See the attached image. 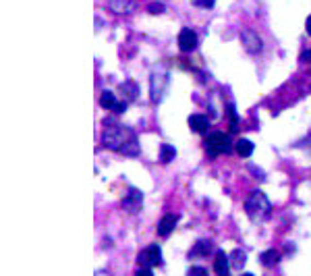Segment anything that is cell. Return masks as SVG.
I'll use <instances>...</instances> for the list:
<instances>
[{"instance_id":"obj_1","label":"cell","mask_w":311,"mask_h":276,"mask_svg":"<svg viewBox=\"0 0 311 276\" xmlns=\"http://www.w3.org/2000/svg\"><path fill=\"white\" fill-rule=\"evenodd\" d=\"M102 143L108 150H114L124 156H137L139 154V141L137 135L119 122H106V129L102 133Z\"/></svg>"},{"instance_id":"obj_2","label":"cell","mask_w":311,"mask_h":276,"mask_svg":"<svg viewBox=\"0 0 311 276\" xmlns=\"http://www.w3.org/2000/svg\"><path fill=\"white\" fill-rule=\"evenodd\" d=\"M270 210H272V204L270 199L266 197V193L261 191H251L249 197L245 199V212L251 220H263L270 216Z\"/></svg>"},{"instance_id":"obj_3","label":"cell","mask_w":311,"mask_h":276,"mask_svg":"<svg viewBox=\"0 0 311 276\" xmlns=\"http://www.w3.org/2000/svg\"><path fill=\"white\" fill-rule=\"evenodd\" d=\"M206 150L212 156H220V154H228L230 152V137L226 133H212L206 139Z\"/></svg>"},{"instance_id":"obj_4","label":"cell","mask_w":311,"mask_h":276,"mask_svg":"<svg viewBox=\"0 0 311 276\" xmlns=\"http://www.w3.org/2000/svg\"><path fill=\"white\" fill-rule=\"evenodd\" d=\"M168 73H154L150 77V100L154 104H158L166 94L168 87Z\"/></svg>"},{"instance_id":"obj_5","label":"cell","mask_w":311,"mask_h":276,"mask_svg":"<svg viewBox=\"0 0 311 276\" xmlns=\"http://www.w3.org/2000/svg\"><path fill=\"white\" fill-rule=\"evenodd\" d=\"M162 264V249L160 245H147V247L139 254V266L143 268H154Z\"/></svg>"},{"instance_id":"obj_6","label":"cell","mask_w":311,"mask_h":276,"mask_svg":"<svg viewBox=\"0 0 311 276\" xmlns=\"http://www.w3.org/2000/svg\"><path fill=\"white\" fill-rule=\"evenodd\" d=\"M241 42H243L245 50L249 52V54H258V52L261 50V37H259V34L255 32V29H251V27H247V29H243V32H241Z\"/></svg>"},{"instance_id":"obj_7","label":"cell","mask_w":311,"mask_h":276,"mask_svg":"<svg viewBox=\"0 0 311 276\" xmlns=\"http://www.w3.org/2000/svg\"><path fill=\"white\" fill-rule=\"evenodd\" d=\"M100 106L106 108V110H114L116 114H122L124 110H127V100H124V102H119L112 91L106 89V91H102V96H100Z\"/></svg>"},{"instance_id":"obj_8","label":"cell","mask_w":311,"mask_h":276,"mask_svg":"<svg viewBox=\"0 0 311 276\" xmlns=\"http://www.w3.org/2000/svg\"><path fill=\"white\" fill-rule=\"evenodd\" d=\"M195 46H197V34L189 27H183L178 32V48L183 52H191V50H195Z\"/></svg>"},{"instance_id":"obj_9","label":"cell","mask_w":311,"mask_h":276,"mask_svg":"<svg viewBox=\"0 0 311 276\" xmlns=\"http://www.w3.org/2000/svg\"><path fill=\"white\" fill-rule=\"evenodd\" d=\"M141 204H143V195H141V191H137V189H129V193L122 199V208L131 214H135L141 208Z\"/></svg>"},{"instance_id":"obj_10","label":"cell","mask_w":311,"mask_h":276,"mask_svg":"<svg viewBox=\"0 0 311 276\" xmlns=\"http://www.w3.org/2000/svg\"><path fill=\"white\" fill-rule=\"evenodd\" d=\"M214 270L218 276H226L230 270V256H226L224 251H216V259H214Z\"/></svg>"},{"instance_id":"obj_11","label":"cell","mask_w":311,"mask_h":276,"mask_svg":"<svg viewBox=\"0 0 311 276\" xmlns=\"http://www.w3.org/2000/svg\"><path fill=\"white\" fill-rule=\"evenodd\" d=\"M178 218L174 216V214H166V216H162V220L158 222V235L160 237H168L170 233L174 231Z\"/></svg>"},{"instance_id":"obj_12","label":"cell","mask_w":311,"mask_h":276,"mask_svg":"<svg viewBox=\"0 0 311 276\" xmlns=\"http://www.w3.org/2000/svg\"><path fill=\"white\" fill-rule=\"evenodd\" d=\"M189 127H191V131H195V133H204V131H207V127H209V119L204 117V114H191L189 117Z\"/></svg>"},{"instance_id":"obj_13","label":"cell","mask_w":311,"mask_h":276,"mask_svg":"<svg viewBox=\"0 0 311 276\" xmlns=\"http://www.w3.org/2000/svg\"><path fill=\"white\" fill-rule=\"evenodd\" d=\"M110 9L119 15H124V13L129 15V13H133L135 4L131 2V0H110Z\"/></svg>"},{"instance_id":"obj_14","label":"cell","mask_w":311,"mask_h":276,"mask_svg":"<svg viewBox=\"0 0 311 276\" xmlns=\"http://www.w3.org/2000/svg\"><path fill=\"white\" fill-rule=\"evenodd\" d=\"M121 91L124 94V100H127V102H133V100H137V94H139L135 81H124V83H121Z\"/></svg>"},{"instance_id":"obj_15","label":"cell","mask_w":311,"mask_h":276,"mask_svg":"<svg viewBox=\"0 0 311 276\" xmlns=\"http://www.w3.org/2000/svg\"><path fill=\"white\" fill-rule=\"evenodd\" d=\"M261 259V264L266 266V268H272V266H276L278 264V259H280V254L276 249H268V251H263V254L259 256Z\"/></svg>"},{"instance_id":"obj_16","label":"cell","mask_w":311,"mask_h":276,"mask_svg":"<svg viewBox=\"0 0 311 276\" xmlns=\"http://www.w3.org/2000/svg\"><path fill=\"white\" fill-rule=\"evenodd\" d=\"M237 154L243 156V158H249L253 154V143L249 139H239L237 141Z\"/></svg>"},{"instance_id":"obj_17","label":"cell","mask_w":311,"mask_h":276,"mask_svg":"<svg viewBox=\"0 0 311 276\" xmlns=\"http://www.w3.org/2000/svg\"><path fill=\"white\" fill-rule=\"evenodd\" d=\"M174 156H176V150L173 148V145H168V143H162L160 145V160L162 162H170V160H174Z\"/></svg>"},{"instance_id":"obj_18","label":"cell","mask_w":311,"mask_h":276,"mask_svg":"<svg viewBox=\"0 0 311 276\" xmlns=\"http://www.w3.org/2000/svg\"><path fill=\"white\" fill-rule=\"evenodd\" d=\"M209 251H212V241H197L191 249V256H207Z\"/></svg>"},{"instance_id":"obj_19","label":"cell","mask_w":311,"mask_h":276,"mask_svg":"<svg viewBox=\"0 0 311 276\" xmlns=\"http://www.w3.org/2000/svg\"><path fill=\"white\" fill-rule=\"evenodd\" d=\"M245 251H241V249H235V251H232V264H235V268H239V270H241V268H243L245 266Z\"/></svg>"},{"instance_id":"obj_20","label":"cell","mask_w":311,"mask_h":276,"mask_svg":"<svg viewBox=\"0 0 311 276\" xmlns=\"http://www.w3.org/2000/svg\"><path fill=\"white\" fill-rule=\"evenodd\" d=\"M228 114H230V131H237V125H239V121H237V112H235V106H228Z\"/></svg>"},{"instance_id":"obj_21","label":"cell","mask_w":311,"mask_h":276,"mask_svg":"<svg viewBox=\"0 0 311 276\" xmlns=\"http://www.w3.org/2000/svg\"><path fill=\"white\" fill-rule=\"evenodd\" d=\"M147 11H150L152 15H160V13H164V4H160V2H154L147 6Z\"/></svg>"},{"instance_id":"obj_22","label":"cell","mask_w":311,"mask_h":276,"mask_svg":"<svg viewBox=\"0 0 311 276\" xmlns=\"http://www.w3.org/2000/svg\"><path fill=\"white\" fill-rule=\"evenodd\" d=\"M216 0H195V4L197 6H204V9H212Z\"/></svg>"},{"instance_id":"obj_23","label":"cell","mask_w":311,"mask_h":276,"mask_svg":"<svg viewBox=\"0 0 311 276\" xmlns=\"http://www.w3.org/2000/svg\"><path fill=\"white\" fill-rule=\"evenodd\" d=\"M189 274H207V270H206V268L195 266V268H191V270H189Z\"/></svg>"},{"instance_id":"obj_24","label":"cell","mask_w":311,"mask_h":276,"mask_svg":"<svg viewBox=\"0 0 311 276\" xmlns=\"http://www.w3.org/2000/svg\"><path fill=\"white\" fill-rule=\"evenodd\" d=\"M301 60H303V63H311V50L303 52V54H301Z\"/></svg>"},{"instance_id":"obj_25","label":"cell","mask_w":311,"mask_h":276,"mask_svg":"<svg viewBox=\"0 0 311 276\" xmlns=\"http://www.w3.org/2000/svg\"><path fill=\"white\" fill-rule=\"evenodd\" d=\"M305 29H307V34L311 35V15L307 17V21H305Z\"/></svg>"}]
</instances>
